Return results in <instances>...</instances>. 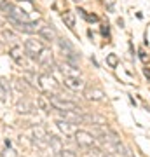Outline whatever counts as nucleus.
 I'll list each match as a JSON object with an SVG mask.
<instances>
[{"mask_svg":"<svg viewBox=\"0 0 150 157\" xmlns=\"http://www.w3.org/2000/svg\"><path fill=\"white\" fill-rule=\"evenodd\" d=\"M47 143L51 145V152H54V154H60V152L63 150L61 148V141H60V138L54 135L47 136Z\"/></svg>","mask_w":150,"mask_h":157,"instance_id":"dca6fc26","label":"nucleus"},{"mask_svg":"<svg viewBox=\"0 0 150 157\" xmlns=\"http://www.w3.org/2000/svg\"><path fill=\"white\" fill-rule=\"evenodd\" d=\"M143 72H145V77H148V78H150V70H148V68H145Z\"/></svg>","mask_w":150,"mask_h":157,"instance_id":"c756f323","label":"nucleus"},{"mask_svg":"<svg viewBox=\"0 0 150 157\" xmlns=\"http://www.w3.org/2000/svg\"><path fill=\"white\" fill-rule=\"evenodd\" d=\"M2 37L6 40H16V33L12 30H2Z\"/></svg>","mask_w":150,"mask_h":157,"instance_id":"b1692460","label":"nucleus"},{"mask_svg":"<svg viewBox=\"0 0 150 157\" xmlns=\"http://www.w3.org/2000/svg\"><path fill=\"white\" fill-rule=\"evenodd\" d=\"M86 98L89 101H101L105 98V91L101 89V87H89L86 91Z\"/></svg>","mask_w":150,"mask_h":157,"instance_id":"6e6552de","label":"nucleus"},{"mask_svg":"<svg viewBox=\"0 0 150 157\" xmlns=\"http://www.w3.org/2000/svg\"><path fill=\"white\" fill-rule=\"evenodd\" d=\"M122 157H134V155H133V152L129 150L128 147H124V150H122Z\"/></svg>","mask_w":150,"mask_h":157,"instance_id":"cd10ccee","label":"nucleus"},{"mask_svg":"<svg viewBox=\"0 0 150 157\" xmlns=\"http://www.w3.org/2000/svg\"><path fill=\"white\" fill-rule=\"evenodd\" d=\"M75 2H80V0H75Z\"/></svg>","mask_w":150,"mask_h":157,"instance_id":"2f4dec72","label":"nucleus"},{"mask_svg":"<svg viewBox=\"0 0 150 157\" xmlns=\"http://www.w3.org/2000/svg\"><path fill=\"white\" fill-rule=\"evenodd\" d=\"M61 19L65 21V25H67L68 28H73L75 26V14L73 12H65L61 16Z\"/></svg>","mask_w":150,"mask_h":157,"instance_id":"a211bd4d","label":"nucleus"},{"mask_svg":"<svg viewBox=\"0 0 150 157\" xmlns=\"http://www.w3.org/2000/svg\"><path fill=\"white\" fill-rule=\"evenodd\" d=\"M56 126L61 129L67 136H73V135H75V131H77V126H75L73 122L65 121V119H58V121H56Z\"/></svg>","mask_w":150,"mask_h":157,"instance_id":"423d86ee","label":"nucleus"},{"mask_svg":"<svg viewBox=\"0 0 150 157\" xmlns=\"http://www.w3.org/2000/svg\"><path fill=\"white\" fill-rule=\"evenodd\" d=\"M106 65L112 67V68H115L117 65H119V58H117V54H113V52L108 54V56H106Z\"/></svg>","mask_w":150,"mask_h":157,"instance_id":"aec40b11","label":"nucleus"},{"mask_svg":"<svg viewBox=\"0 0 150 157\" xmlns=\"http://www.w3.org/2000/svg\"><path fill=\"white\" fill-rule=\"evenodd\" d=\"M101 33H103V35H108V26H101Z\"/></svg>","mask_w":150,"mask_h":157,"instance_id":"c85d7f7f","label":"nucleus"},{"mask_svg":"<svg viewBox=\"0 0 150 157\" xmlns=\"http://www.w3.org/2000/svg\"><path fill=\"white\" fill-rule=\"evenodd\" d=\"M79 12H80V16H82L86 21H89V23H96L98 21V16H96V14H87V12L82 11V9H79Z\"/></svg>","mask_w":150,"mask_h":157,"instance_id":"412c9836","label":"nucleus"},{"mask_svg":"<svg viewBox=\"0 0 150 157\" xmlns=\"http://www.w3.org/2000/svg\"><path fill=\"white\" fill-rule=\"evenodd\" d=\"M47 100H49V105H51V107H54L56 110H60V112H67V110H80V107H79L75 101L67 100L65 96L49 94V96H47Z\"/></svg>","mask_w":150,"mask_h":157,"instance_id":"f257e3e1","label":"nucleus"},{"mask_svg":"<svg viewBox=\"0 0 150 157\" xmlns=\"http://www.w3.org/2000/svg\"><path fill=\"white\" fill-rule=\"evenodd\" d=\"M44 49H45L44 44H42L40 40H37V39H28L26 42H25V52H26L30 58H33V59H37L39 54Z\"/></svg>","mask_w":150,"mask_h":157,"instance_id":"7ed1b4c3","label":"nucleus"},{"mask_svg":"<svg viewBox=\"0 0 150 157\" xmlns=\"http://www.w3.org/2000/svg\"><path fill=\"white\" fill-rule=\"evenodd\" d=\"M58 45H60V49L63 51V54H68V52H73V45L68 42V40H65V39H60L58 40Z\"/></svg>","mask_w":150,"mask_h":157,"instance_id":"f3484780","label":"nucleus"},{"mask_svg":"<svg viewBox=\"0 0 150 157\" xmlns=\"http://www.w3.org/2000/svg\"><path fill=\"white\" fill-rule=\"evenodd\" d=\"M103 157H117L115 154H106V155H103Z\"/></svg>","mask_w":150,"mask_h":157,"instance_id":"7c9ffc66","label":"nucleus"},{"mask_svg":"<svg viewBox=\"0 0 150 157\" xmlns=\"http://www.w3.org/2000/svg\"><path fill=\"white\" fill-rule=\"evenodd\" d=\"M65 86L72 91H84L86 89V82L80 77H65Z\"/></svg>","mask_w":150,"mask_h":157,"instance_id":"39448f33","label":"nucleus"},{"mask_svg":"<svg viewBox=\"0 0 150 157\" xmlns=\"http://www.w3.org/2000/svg\"><path fill=\"white\" fill-rule=\"evenodd\" d=\"M0 155L2 157H17V154H16V150H12L11 147H6L4 150L0 152Z\"/></svg>","mask_w":150,"mask_h":157,"instance_id":"4be33fe9","label":"nucleus"},{"mask_svg":"<svg viewBox=\"0 0 150 157\" xmlns=\"http://www.w3.org/2000/svg\"><path fill=\"white\" fill-rule=\"evenodd\" d=\"M17 112L19 113H30L32 112V105H30L26 100H21L17 103Z\"/></svg>","mask_w":150,"mask_h":157,"instance_id":"6ab92c4d","label":"nucleus"},{"mask_svg":"<svg viewBox=\"0 0 150 157\" xmlns=\"http://www.w3.org/2000/svg\"><path fill=\"white\" fill-rule=\"evenodd\" d=\"M7 16H9V19H11L12 23H30V16H28V12L23 11L21 7L12 6Z\"/></svg>","mask_w":150,"mask_h":157,"instance_id":"20e7f679","label":"nucleus"},{"mask_svg":"<svg viewBox=\"0 0 150 157\" xmlns=\"http://www.w3.org/2000/svg\"><path fill=\"white\" fill-rule=\"evenodd\" d=\"M82 122L96 124V126H103V124H106V121H105V117L96 115V113H82Z\"/></svg>","mask_w":150,"mask_h":157,"instance_id":"9b49d317","label":"nucleus"},{"mask_svg":"<svg viewBox=\"0 0 150 157\" xmlns=\"http://www.w3.org/2000/svg\"><path fill=\"white\" fill-rule=\"evenodd\" d=\"M16 25V28L23 33H35V32H39V25L37 21H30V23H14Z\"/></svg>","mask_w":150,"mask_h":157,"instance_id":"9d476101","label":"nucleus"},{"mask_svg":"<svg viewBox=\"0 0 150 157\" xmlns=\"http://www.w3.org/2000/svg\"><path fill=\"white\" fill-rule=\"evenodd\" d=\"M37 33H39L44 40H49V42L56 40V32H54V28H52L51 25H44V26H40Z\"/></svg>","mask_w":150,"mask_h":157,"instance_id":"1a4fd4ad","label":"nucleus"},{"mask_svg":"<svg viewBox=\"0 0 150 157\" xmlns=\"http://www.w3.org/2000/svg\"><path fill=\"white\" fill-rule=\"evenodd\" d=\"M39 107L42 108V110H45V112H49V107H47V103H45L42 98H39Z\"/></svg>","mask_w":150,"mask_h":157,"instance_id":"bb28decb","label":"nucleus"},{"mask_svg":"<svg viewBox=\"0 0 150 157\" xmlns=\"http://www.w3.org/2000/svg\"><path fill=\"white\" fill-rule=\"evenodd\" d=\"M9 94H11V87H9L7 78L0 77V101H6Z\"/></svg>","mask_w":150,"mask_h":157,"instance_id":"2eb2a0df","label":"nucleus"},{"mask_svg":"<svg viewBox=\"0 0 150 157\" xmlns=\"http://www.w3.org/2000/svg\"><path fill=\"white\" fill-rule=\"evenodd\" d=\"M73 138L77 141V145L82 147V148H91V147L94 145V140H96L89 131H84V129H77L75 135H73Z\"/></svg>","mask_w":150,"mask_h":157,"instance_id":"f03ea898","label":"nucleus"},{"mask_svg":"<svg viewBox=\"0 0 150 157\" xmlns=\"http://www.w3.org/2000/svg\"><path fill=\"white\" fill-rule=\"evenodd\" d=\"M61 73L65 75V77H80L79 67H73V65H68V63L61 65Z\"/></svg>","mask_w":150,"mask_h":157,"instance_id":"4468645a","label":"nucleus"},{"mask_svg":"<svg viewBox=\"0 0 150 157\" xmlns=\"http://www.w3.org/2000/svg\"><path fill=\"white\" fill-rule=\"evenodd\" d=\"M37 61H39V65H42V67H51V65H52V52H51L49 49H44L39 54Z\"/></svg>","mask_w":150,"mask_h":157,"instance_id":"ddd939ff","label":"nucleus"},{"mask_svg":"<svg viewBox=\"0 0 150 157\" xmlns=\"http://www.w3.org/2000/svg\"><path fill=\"white\" fill-rule=\"evenodd\" d=\"M25 82H26V80H21V78H19V80L16 82V87H17V91H21V93H23V91H26V89H28V86L25 84Z\"/></svg>","mask_w":150,"mask_h":157,"instance_id":"393cba45","label":"nucleus"},{"mask_svg":"<svg viewBox=\"0 0 150 157\" xmlns=\"http://www.w3.org/2000/svg\"><path fill=\"white\" fill-rule=\"evenodd\" d=\"M11 7H12V4L9 2V0H0V11H4V12H7V14H9Z\"/></svg>","mask_w":150,"mask_h":157,"instance_id":"5701e85b","label":"nucleus"},{"mask_svg":"<svg viewBox=\"0 0 150 157\" xmlns=\"http://www.w3.org/2000/svg\"><path fill=\"white\" fill-rule=\"evenodd\" d=\"M60 154H61V157H77L72 150H65V148H63V150L60 152Z\"/></svg>","mask_w":150,"mask_h":157,"instance_id":"a878e982","label":"nucleus"},{"mask_svg":"<svg viewBox=\"0 0 150 157\" xmlns=\"http://www.w3.org/2000/svg\"><path fill=\"white\" fill-rule=\"evenodd\" d=\"M39 86L42 87V89H45V91H54L56 87H58V86H56V80L51 77L49 73L40 75V77H39Z\"/></svg>","mask_w":150,"mask_h":157,"instance_id":"0eeeda50","label":"nucleus"},{"mask_svg":"<svg viewBox=\"0 0 150 157\" xmlns=\"http://www.w3.org/2000/svg\"><path fill=\"white\" fill-rule=\"evenodd\" d=\"M9 56L14 59V61L19 65V67H23L25 65V56H23V47H19V45H14L11 51H9Z\"/></svg>","mask_w":150,"mask_h":157,"instance_id":"f8f14e48","label":"nucleus"}]
</instances>
